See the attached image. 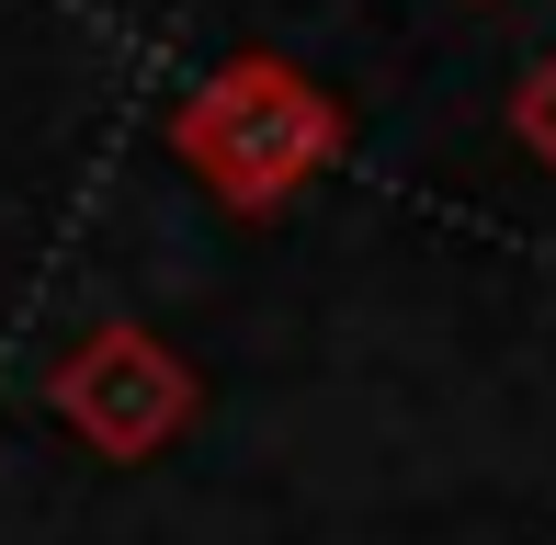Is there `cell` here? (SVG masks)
Here are the masks:
<instances>
[{
	"label": "cell",
	"mask_w": 556,
	"mask_h": 545,
	"mask_svg": "<svg viewBox=\"0 0 556 545\" xmlns=\"http://www.w3.org/2000/svg\"><path fill=\"white\" fill-rule=\"evenodd\" d=\"M511 137H522V160L556 170V58H534V68L511 80Z\"/></svg>",
	"instance_id": "obj_3"
},
{
	"label": "cell",
	"mask_w": 556,
	"mask_h": 545,
	"mask_svg": "<svg viewBox=\"0 0 556 545\" xmlns=\"http://www.w3.org/2000/svg\"><path fill=\"white\" fill-rule=\"evenodd\" d=\"M170 148L227 216H273L295 182H318L341 160V103L285 58H227L205 91H182Z\"/></svg>",
	"instance_id": "obj_1"
},
{
	"label": "cell",
	"mask_w": 556,
	"mask_h": 545,
	"mask_svg": "<svg viewBox=\"0 0 556 545\" xmlns=\"http://www.w3.org/2000/svg\"><path fill=\"white\" fill-rule=\"evenodd\" d=\"M46 409H58L103 466H148V455H170V443L193 432L205 386H193V364L170 353L160 330L103 318V330H80L58 364H46Z\"/></svg>",
	"instance_id": "obj_2"
}]
</instances>
